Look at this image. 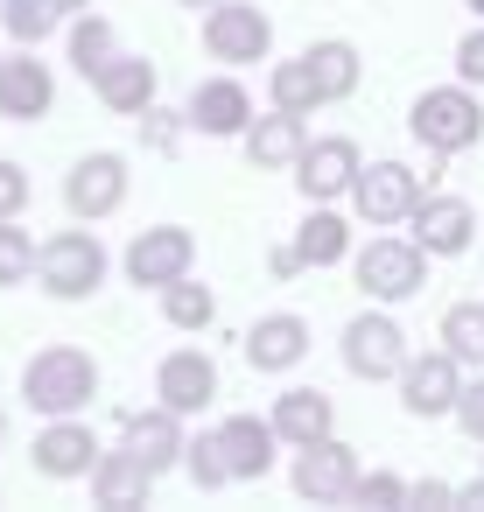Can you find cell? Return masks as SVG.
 <instances>
[{"mask_svg":"<svg viewBox=\"0 0 484 512\" xmlns=\"http://www.w3.org/2000/svg\"><path fill=\"white\" fill-rule=\"evenodd\" d=\"M106 246H99V232H50L43 246H36V281H43V295H57V302H85V295H99L106 288Z\"/></svg>","mask_w":484,"mask_h":512,"instance_id":"cell-3","label":"cell"},{"mask_svg":"<svg viewBox=\"0 0 484 512\" xmlns=\"http://www.w3.org/2000/svg\"><path fill=\"white\" fill-rule=\"evenodd\" d=\"M421 176L407 169V162H372V169H358V183H351V211H358V225H372V232H393V225H407V211L421 204Z\"/></svg>","mask_w":484,"mask_h":512,"instance_id":"cell-7","label":"cell"},{"mask_svg":"<svg viewBox=\"0 0 484 512\" xmlns=\"http://www.w3.org/2000/svg\"><path fill=\"white\" fill-rule=\"evenodd\" d=\"M162 316H169V330H211L218 323V295L197 274H183V281L162 288Z\"/></svg>","mask_w":484,"mask_h":512,"instance_id":"cell-29","label":"cell"},{"mask_svg":"<svg viewBox=\"0 0 484 512\" xmlns=\"http://www.w3.org/2000/svg\"><path fill=\"white\" fill-rule=\"evenodd\" d=\"M113 57H120V36H113V22H106V15H92V8H85V15H71V71L92 85V78H99Z\"/></svg>","mask_w":484,"mask_h":512,"instance_id":"cell-27","label":"cell"},{"mask_svg":"<svg viewBox=\"0 0 484 512\" xmlns=\"http://www.w3.org/2000/svg\"><path fill=\"white\" fill-rule=\"evenodd\" d=\"M218 449H225L232 484H260V477L274 470L281 435H274V421H260V414H225V421H218Z\"/></svg>","mask_w":484,"mask_h":512,"instance_id":"cell-17","label":"cell"},{"mask_svg":"<svg viewBox=\"0 0 484 512\" xmlns=\"http://www.w3.org/2000/svg\"><path fill=\"white\" fill-rule=\"evenodd\" d=\"M302 57H309V71H316V85H323V106H337V99L358 92V43L323 36V43H309Z\"/></svg>","mask_w":484,"mask_h":512,"instance_id":"cell-26","label":"cell"},{"mask_svg":"<svg viewBox=\"0 0 484 512\" xmlns=\"http://www.w3.org/2000/svg\"><path fill=\"white\" fill-rule=\"evenodd\" d=\"M393 386H400V407H407L414 421H442V414H456L463 365H456V351H414Z\"/></svg>","mask_w":484,"mask_h":512,"instance_id":"cell-10","label":"cell"},{"mask_svg":"<svg viewBox=\"0 0 484 512\" xmlns=\"http://www.w3.org/2000/svg\"><path fill=\"white\" fill-rule=\"evenodd\" d=\"M155 400H162V407H176L183 421H190V414H204V407L218 400V358H211V351H197V344L169 351V358L155 365Z\"/></svg>","mask_w":484,"mask_h":512,"instance_id":"cell-14","label":"cell"},{"mask_svg":"<svg viewBox=\"0 0 484 512\" xmlns=\"http://www.w3.org/2000/svg\"><path fill=\"white\" fill-rule=\"evenodd\" d=\"M92 8V0H57V15H85Z\"/></svg>","mask_w":484,"mask_h":512,"instance_id":"cell-41","label":"cell"},{"mask_svg":"<svg viewBox=\"0 0 484 512\" xmlns=\"http://www.w3.org/2000/svg\"><path fill=\"white\" fill-rule=\"evenodd\" d=\"M64 204L78 225H99L127 204V155H85L71 176H64Z\"/></svg>","mask_w":484,"mask_h":512,"instance_id":"cell-13","label":"cell"},{"mask_svg":"<svg viewBox=\"0 0 484 512\" xmlns=\"http://www.w3.org/2000/svg\"><path fill=\"white\" fill-rule=\"evenodd\" d=\"M456 78H463V85H484V29H470V36L456 43Z\"/></svg>","mask_w":484,"mask_h":512,"instance_id":"cell-38","label":"cell"},{"mask_svg":"<svg viewBox=\"0 0 484 512\" xmlns=\"http://www.w3.org/2000/svg\"><path fill=\"white\" fill-rule=\"evenodd\" d=\"M442 351H456V365L484 372V302H449L442 309Z\"/></svg>","mask_w":484,"mask_h":512,"instance_id":"cell-30","label":"cell"},{"mask_svg":"<svg viewBox=\"0 0 484 512\" xmlns=\"http://www.w3.org/2000/svg\"><path fill=\"white\" fill-rule=\"evenodd\" d=\"M267 99L281 106V113H316L323 106V85H316V71H309V57H288V64H274L267 71Z\"/></svg>","mask_w":484,"mask_h":512,"instance_id":"cell-28","label":"cell"},{"mask_svg":"<svg viewBox=\"0 0 484 512\" xmlns=\"http://www.w3.org/2000/svg\"><path fill=\"white\" fill-rule=\"evenodd\" d=\"M407 358H414V351H407V330H400L386 309H365V316L344 323V372H351V379L386 386V379H400Z\"/></svg>","mask_w":484,"mask_h":512,"instance_id":"cell-5","label":"cell"},{"mask_svg":"<svg viewBox=\"0 0 484 512\" xmlns=\"http://www.w3.org/2000/svg\"><path fill=\"white\" fill-rule=\"evenodd\" d=\"M127 281L134 288H169V281H183L190 267H197V232L190 225H155V232H134V246H127Z\"/></svg>","mask_w":484,"mask_h":512,"instance_id":"cell-9","label":"cell"},{"mask_svg":"<svg viewBox=\"0 0 484 512\" xmlns=\"http://www.w3.org/2000/svg\"><path fill=\"white\" fill-rule=\"evenodd\" d=\"M407 239H414L428 260H456V253H470V239H477V211H470L463 197L421 190V204L407 211Z\"/></svg>","mask_w":484,"mask_h":512,"instance_id":"cell-11","label":"cell"},{"mask_svg":"<svg viewBox=\"0 0 484 512\" xmlns=\"http://www.w3.org/2000/svg\"><path fill=\"white\" fill-rule=\"evenodd\" d=\"M351 274H358V288H365L372 302H407V295H421V281H428V253H421L414 239L379 232L372 246L351 253Z\"/></svg>","mask_w":484,"mask_h":512,"instance_id":"cell-4","label":"cell"},{"mask_svg":"<svg viewBox=\"0 0 484 512\" xmlns=\"http://www.w3.org/2000/svg\"><path fill=\"white\" fill-rule=\"evenodd\" d=\"M295 260H302V267H337V260H351V218L330 211V204H309V218L295 225Z\"/></svg>","mask_w":484,"mask_h":512,"instance_id":"cell-25","label":"cell"},{"mask_svg":"<svg viewBox=\"0 0 484 512\" xmlns=\"http://www.w3.org/2000/svg\"><path fill=\"white\" fill-rule=\"evenodd\" d=\"M57 22H64L57 0H0V29H8L15 43H29V50H36L43 36H57Z\"/></svg>","mask_w":484,"mask_h":512,"instance_id":"cell-31","label":"cell"},{"mask_svg":"<svg viewBox=\"0 0 484 512\" xmlns=\"http://www.w3.org/2000/svg\"><path fill=\"white\" fill-rule=\"evenodd\" d=\"M239 148H246V162H253V169H295V155L309 148V120L274 106L267 120H246Z\"/></svg>","mask_w":484,"mask_h":512,"instance_id":"cell-22","label":"cell"},{"mask_svg":"<svg viewBox=\"0 0 484 512\" xmlns=\"http://www.w3.org/2000/svg\"><path fill=\"white\" fill-rule=\"evenodd\" d=\"M407 127H414V141L435 155V162H449V155H463V148H477L484 141V106H477V85H428L421 99H414V113H407Z\"/></svg>","mask_w":484,"mask_h":512,"instance_id":"cell-2","label":"cell"},{"mask_svg":"<svg viewBox=\"0 0 484 512\" xmlns=\"http://www.w3.org/2000/svg\"><path fill=\"white\" fill-rule=\"evenodd\" d=\"M267 421H274V435H281L288 449H302V442H316V435H337V400H330L323 386H288Z\"/></svg>","mask_w":484,"mask_h":512,"instance_id":"cell-23","label":"cell"},{"mask_svg":"<svg viewBox=\"0 0 484 512\" xmlns=\"http://www.w3.org/2000/svg\"><path fill=\"white\" fill-rule=\"evenodd\" d=\"M36 470L43 477H92V463H99V435L78 421V414H57L43 435H36Z\"/></svg>","mask_w":484,"mask_h":512,"instance_id":"cell-18","label":"cell"},{"mask_svg":"<svg viewBox=\"0 0 484 512\" xmlns=\"http://www.w3.org/2000/svg\"><path fill=\"white\" fill-rule=\"evenodd\" d=\"M183 120H190V134H211V141H239V134H246V120H253V92H246L239 78H204V85L190 92Z\"/></svg>","mask_w":484,"mask_h":512,"instance_id":"cell-15","label":"cell"},{"mask_svg":"<svg viewBox=\"0 0 484 512\" xmlns=\"http://www.w3.org/2000/svg\"><path fill=\"white\" fill-rule=\"evenodd\" d=\"M288 484H295V498H309V505H344L351 484H358V449H351L344 435H316V442L295 449Z\"/></svg>","mask_w":484,"mask_h":512,"instance_id":"cell-8","label":"cell"},{"mask_svg":"<svg viewBox=\"0 0 484 512\" xmlns=\"http://www.w3.org/2000/svg\"><path fill=\"white\" fill-rule=\"evenodd\" d=\"M470 442H484V372L477 379H463V393H456V414H449Z\"/></svg>","mask_w":484,"mask_h":512,"instance_id":"cell-36","label":"cell"},{"mask_svg":"<svg viewBox=\"0 0 484 512\" xmlns=\"http://www.w3.org/2000/svg\"><path fill=\"white\" fill-rule=\"evenodd\" d=\"M344 505H365V512H407V484H400L393 470H358V484H351Z\"/></svg>","mask_w":484,"mask_h":512,"instance_id":"cell-34","label":"cell"},{"mask_svg":"<svg viewBox=\"0 0 484 512\" xmlns=\"http://www.w3.org/2000/svg\"><path fill=\"white\" fill-rule=\"evenodd\" d=\"M92 393H99V358L78 351V344H50V351H36L22 365V400L36 414H50V421L57 414H85Z\"/></svg>","mask_w":484,"mask_h":512,"instance_id":"cell-1","label":"cell"},{"mask_svg":"<svg viewBox=\"0 0 484 512\" xmlns=\"http://www.w3.org/2000/svg\"><path fill=\"white\" fill-rule=\"evenodd\" d=\"M463 8H470V15H477V22H484V0H463Z\"/></svg>","mask_w":484,"mask_h":512,"instance_id":"cell-42","label":"cell"},{"mask_svg":"<svg viewBox=\"0 0 484 512\" xmlns=\"http://www.w3.org/2000/svg\"><path fill=\"white\" fill-rule=\"evenodd\" d=\"M302 358H309V323H302L295 309L260 316V323L246 330V365H253V372H295Z\"/></svg>","mask_w":484,"mask_h":512,"instance_id":"cell-20","label":"cell"},{"mask_svg":"<svg viewBox=\"0 0 484 512\" xmlns=\"http://www.w3.org/2000/svg\"><path fill=\"white\" fill-rule=\"evenodd\" d=\"M0 442H8V414H0Z\"/></svg>","mask_w":484,"mask_h":512,"instance_id":"cell-44","label":"cell"},{"mask_svg":"<svg viewBox=\"0 0 484 512\" xmlns=\"http://www.w3.org/2000/svg\"><path fill=\"white\" fill-rule=\"evenodd\" d=\"M358 141H344V134H323V141H309L302 155H295V190H302V204H337V197H351V183H358Z\"/></svg>","mask_w":484,"mask_h":512,"instance_id":"cell-12","label":"cell"},{"mask_svg":"<svg viewBox=\"0 0 484 512\" xmlns=\"http://www.w3.org/2000/svg\"><path fill=\"white\" fill-rule=\"evenodd\" d=\"M92 92H99V106L106 113H127V120H141L148 106H155V92H162V71L148 64V57H113L99 78H92Z\"/></svg>","mask_w":484,"mask_h":512,"instance_id":"cell-19","label":"cell"},{"mask_svg":"<svg viewBox=\"0 0 484 512\" xmlns=\"http://www.w3.org/2000/svg\"><path fill=\"white\" fill-rule=\"evenodd\" d=\"M456 505H463V512H484V477H470V484H456Z\"/></svg>","mask_w":484,"mask_h":512,"instance_id":"cell-40","label":"cell"},{"mask_svg":"<svg viewBox=\"0 0 484 512\" xmlns=\"http://www.w3.org/2000/svg\"><path fill=\"white\" fill-rule=\"evenodd\" d=\"M22 204H29V169L0 162V218H22Z\"/></svg>","mask_w":484,"mask_h":512,"instance_id":"cell-37","label":"cell"},{"mask_svg":"<svg viewBox=\"0 0 484 512\" xmlns=\"http://www.w3.org/2000/svg\"><path fill=\"white\" fill-rule=\"evenodd\" d=\"M183 470H190V484H197V491H225V484H232V470H225V449H218V428L183 442Z\"/></svg>","mask_w":484,"mask_h":512,"instance_id":"cell-32","label":"cell"},{"mask_svg":"<svg viewBox=\"0 0 484 512\" xmlns=\"http://www.w3.org/2000/svg\"><path fill=\"white\" fill-rule=\"evenodd\" d=\"M183 134H190V120H183V113H169V106H148V113H141V141H148L155 155H176V141H183Z\"/></svg>","mask_w":484,"mask_h":512,"instance_id":"cell-35","label":"cell"},{"mask_svg":"<svg viewBox=\"0 0 484 512\" xmlns=\"http://www.w3.org/2000/svg\"><path fill=\"white\" fill-rule=\"evenodd\" d=\"M204 50L218 64H267V50H274L267 8H253V0H211L204 8Z\"/></svg>","mask_w":484,"mask_h":512,"instance_id":"cell-6","label":"cell"},{"mask_svg":"<svg viewBox=\"0 0 484 512\" xmlns=\"http://www.w3.org/2000/svg\"><path fill=\"white\" fill-rule=\"evenodd\" d=\"M50 106H57V78L50 64H36L29 43L15 57H0V120H43Z\"/></svg>","mask_w":484,"mask_h":512,"instance_id":"cell-16","label":"cell"},{"mask_svg":"<svg viewBox=\"0 0 484 512\" xmlns=\"http://www.w3.org/2000/svg\"><path fill=\"white\" fill-rule=\"evenodd\" d=\"M183 8H197V15H204V8H211V0H183Z\"/></svg>","mask_w":484,"mask_h":512,"instance_id":"cell-43","label":"cell"},{"mask_svg":"<svg viewBox=\"0 0 484 512\" xmlns=\"http://www.w3.org/2000/svg\"><path fill=\"white\" fill-rule=\"evenodd\" d=\"M407 505H456V484H435V477H421V484H407Z\"/></svg>","mask_w":484,"mask_h":512,"instance_id":"cell-39","label":"cell"},{"mask_svg":"<svg viewBox=\"0 0 484 512\" xmlns=\"http://www.w3.org/2000/svg\"><path fill=\"white\" fill-rule=\"evenodd\" d=\"M29 274H36V239L15 218H0V288H22Z\"/></svg>","mask_w":484,"mask_h":512,"instance_id":"cell-33","label":"cell"},{"mask_svg":"<svg viewBox=\"0 0 484 512\" xmlns=\"http://www.w3.org/2000/svg\"><path fill=\"white\" fill-rule=\"evenodd\" d=\"M120 442H127V449H134L155 477H162L169 463H183V442H190V435H183V414L155 400L148 414H127V421H120Z\"/></svg>","mask_w":484,"mask_h":512,"instance_id":"cell-21","label":"cell"},{"mask_svg":"<svg viewBox=\"0 0 484 512\" xmlns=\"http://www.w3.org/2000/svg\"><path fill=\"white\" fill-rule=\"evenodd\" d=\"M155 491V470L120 442V449H99V463H92V498L106 505V512H127V505H141Z\"/></svg>","mask_w":484,"mask_h":512,"instance_id":"cell-24","label":"cell"}]
</instances>
